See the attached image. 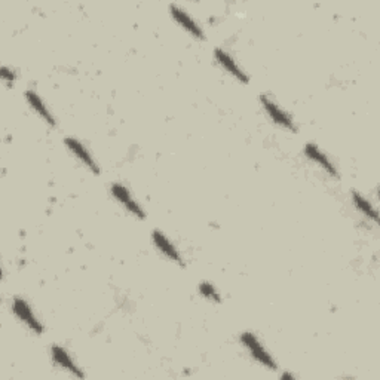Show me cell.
<instances>
[{
    "label": "cell",
    "mask_w": 380,
    "mask_h": 380,
    "mask_svg": "<svg viewBox=\"0 0 380 380\" xmlns=\"http://www.w3.org/2000/svg\"><path fill=\"white\" fill-rule=\"evenodd\" d=\"M51 358H52V362L56 364L58 369L67 372V373L77 377V379H84L85 377L84 370L79 367L77 362L75 361V358L69 354V350L64 349L63 346L53 345L51 348Z\"/></svg>",
    "instance_id": "obj_9"
},
{
    "label": "cell",
    "mask_w": 380,
    "mask_h": 380,
    "mask_svg": "<svg viewBox=\"0 0 380 380\" xmlns=\"http://www.w3.org/2000/svg\"><path fill=\"white\" fill-rule=\"evenodd\" d=\"M199 293L203 298H207V300H210L213 303L222 302V294L219 290H217V287L213 282H208V281L201 282L199 284Z\"/></svg>",
    "instance_id": "obj_13"
},
{
    "label": "cell",
    "mask_w": 380,
    "mask_h": 380,
    "mask_svg": "<svg viewBox=\"0 0 380 380\" xmlns=\"http://www.w3.org/2000/svg\"><path fill=\"white\" fill-rule=\"evenodd\" d=\"M25 101L27 104H29L32 107V110L42 119L45 124L48 127H56L57 125V120L56 118H53L52 112L49 110V107L46 106V103L44 101V99L40 97V95L33 91V89H29V91H25Z\"/></svg>",
    "instance_id": "obj_11"
},
{
    "label": "cell",
    "mask_w": 380,
    "mask_h": 380,
    "mask_svg": "<svg viewBox=\"0 0 380 380\" xmlns=\"http://www.w3.org/2000/svg\"><path fill=\"white\" fill-rule=\"evenodd\" d=\"M239 341H241V345L247 349V352L257 364L263 365V367L267 370H272V372L278 370V362L275 361L274 355L265 348V345L259 341V337H257L255 334L246 331L241 334Z\"/></svg>",
    "instance_id": "obj_1"
},
{
    "label": "cell",
    "mask_w": 380,
    "mask_h": 380,
    "mask_svg": "<svg viewBox=\"0 0 380 380\" xmlns=\"http://www.w3.org/2000/svg\"><path fill=\"white\" fill-rule=\"evenodd\" d=\"M170 15L174 23L179 24L187 34L198 40L205 39V32H203L201 24L180 5H170Z\"/></svg>",
    "instance_id": "obj_5"
},
{
    "label": "cell",
    "mask_w": 380,
    "mask_h": 380,
    "mask_svg": "<svg viewBox=\"0 0 380 380\" xmlns=\"http://www.w3.org/2000/svg\"><path fill=\"white\" fill-rule=\"evenodd\" d=\"M352 203H354V207L365 217V219L372 220L373 223L379 222V214H377V210L374 208L373 203L364 195L357 192V190L352 192Z\"/></svg>",
    "instance_id": "obj_12"
},
{
    "label": "cell",
    "mask_w": 380,
    "mask_h": 380,
    "mask_svg": "<svg viewBox=\"0 0 380 380\" xmlns=\"http://www.w3.org/2000/svg\"><path fill=\"white\" fill-rule=\"evenodd\" d=\"M303 153L312 164H315L318 168H321L329 177L334 180L338 179V171L337 167L334 165V162L322 151V148H319V146H317L315 143H308L303 148Z\"/></svg>",
    "instance_id": "obj_8"
},
{
    "label": "cell",
    "mask_w": 380,
    "mask_h": 380,
    "mask_svg": "<svg viewBox=\"0 0 380 380\" xmlns=\"http://www.w3.org/2000/svg\"><path fill=\"white\" fill-rule=\"evenodd\" d=\"M0 79H2V82L6 87H13L17 80V73L13 72V69H11V67L2 65V69H0Z\"/></svg>",
    "instance_id": "obj_14"
},
{
    "label": "cell",
    "mask_w": 380,
    "mask_h": 380,
    "mask_svg": "<svg viewBox=\"0 0 380 380\" xmlns=\"http://www.w3.org/2000/svg\"><path fill=\"white\" fill-rule=\"evenodd\" d=\"M260 103H262V107H263L265 113L267 115V118L272 120L277 127H279L285 131H290V132H297L298 128L296 125L293 116L287 110H284V108L274 99H270L269 95H266V94H262Z\"/></svg>",
    "instance_id": "obj_3"
},
{
    "label": "cell",
    "mask_w": 380,
    "mask_h": 380,
    "mask_svg": "<svg viewBox=\"0 0 380 380\" xmlns=\"http://www.w3.org/2000/svg\"><path fill=\"white\" fill-rule=\"evenodd\" d=\"M214 58H215L217 64L222 67L223 72H226L229 76H232L235 80H238V82H241L243 85H247L250 82V76L239 65V63L235 60L232 53L224 51L223 48H217L214 51Z\"/></svg>",
    "instance_id": "obj_6"
},
{
    "label": "cell",
    "mask_w": 380,
    "mask_h": 380,
    "mask_svg": "<svg viewBox=\"0 0 380 380\" xmlns=\"http://www.w3.org/2000/svg\"><path fill=\"white\" fill-rule=\"evenodd\" d=\"M110 195L112 198L119 203V205L124 207V210L135 217V219L139 220H144L146 219V211L144 208L140 205V202L134 198L131 190L122 183H113L110 186Z\"/></svg>",
    "instance_id": "obj_4"
},
{
    "label": "cell",
    "mask_w": 380,
    "mask_h": 380,
    "mask_svg": "<svg viewBox=\"0 0 380 380\" xmlns=\"http://www.w3.org/2000/svg\"><path fill=\"white\" fill-rule=\"evenodd\" d=\"M64 146L67 147V151H69L88 171H91L95 175L100 174V165L97 159L94 158V155L88 151V147L82 141L75 137H65Z\"/></svg>",
    "instance_id": "obj_7"
},
{
    "label": "cell",
    "mask_w": 380,
    "mask_h": 380,
    "mask_svg": "<svg viewBox=\"0 0 380 380\" xmlns=\"http://www.w3.org/2000/svg\"><path fill=\"white\" fill-rule=\"evenodd\" d=\"M11 309H12V314L15 315V318L24 324L27 329H29V331H32L33 334L36 336H40L44 334L45 331V327L42 321H40L36 314L33 308L30 306V303L25 300V298H21V297H15L12 300V305H11Z\"/></svg>",
    "instance_id": "obj_2"
},
{
    "label": "cell",
    "mask_w": 380,
    "mask_h": 380,
    "mask_svg": "<svg viewBox=\"0 0 380 380\" xmlns=\"http://www.w3.org/2000/svg\"><path fill=\"white\" fill-rule=\"evenodd\" d=\"M152 241H153V246L158 248V251L164 257H167L168 260H171L175 265H182V266L184 265V259L180 250L175 247V243L164 232H160V230H153Z\"/></svg>",
    "instance_id": "obj_10"
},
{
    "label": "cell",
    "mask_w": 380,
    "mask_h": 380,
    "mask_svg": "<svg viewBox=\"0 0 380 380\" xmlns=\"http://www.w3.org/2000/svg\"><path fill=\"white\" fill-rule=\"evenodd\" d=\"M281 377L282 379H296V376L294 374H290V373H282Z\"/></svg>",
    "instance_id": "obj_15"
}]
</instances>
